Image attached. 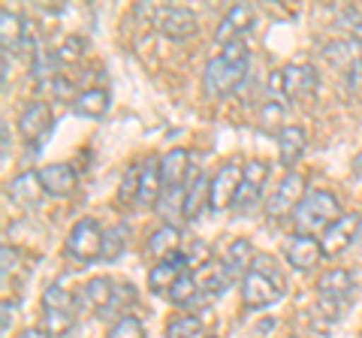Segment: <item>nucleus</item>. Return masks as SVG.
<instances>
[{"instance_id": "obj_1", "label": "nucleus", "mask_w": 362, "mask_h": 338, "mask_svg": "<svg viewBox=\"0 0 362 338\" xmlns=\"http://www.w3.org/2000/svg\"><path fill=\"white\" fill-rule=\"evenodd\" d=\"M247 64H251V52H247L245 40L223 46L221 54H214L209 61L206 73H202V88L209 97H226L245 82Z\"/></svg>"}, {"instance_id": "obj_2", "label": "nucleus", "mask_w": 362, "mask_h": 338, "mask_svg": "<svg viewBox=\"0 0 362 338\" xmlns=\"http://www.w3.org/2000/svg\"><path fill=\"white\" fill-rule=\"evenodd\" d=\"M293 218H296V233H305V235L323 233L341 218V202L329 190H311V194H305Z\"/></svg>"}, {"instance_id": "obj_3", "label": "nucleus", "mask_w": 362, "mask_h": 338, "mask_svg": "<svg viewBox=\"0 0 362 338\" xmlns=\"http://www.w3.org/2000/svg\"><path fill=\"white\" fill-rule=\"evenodd\" d=\"M139 16H148L151 25L163 33V37L169 40H187L197 33V16L190 13L187 6H173V4H142L139 9H136Z\"/></svg>"}, {"instance_id": "obj_4", "label": "nucleus", "mask_w": 362, "mask_h": 338, "mask_svg": "<svg viewBox=\"0 0 362 338\" xmlns=\"http://www.w3.org/2000/svg\"><path fill=\"white\" fill-rule=\"evenodd\" d=\"M284 296V284L281 275H272L266 269H251L242 275V302L245 308H269Z\"/></svg>"}, {"instance_id": "obj_5", "label": "nucleus", "mask_w": 362, "mask_h": 338, "mask_svg": "<svg viewBox=\"0 0 362 338\" xmlns=\"http://www.w3.org/2000/svg\"><path fill=\"white\" fill-rule=\"evenodd\" d=\"M103 247H106V235L94 218H82L73 223L70 235H66V254L70 257L82 263H94L97 257H103Z\"/></svg>"}, {"instance_id": "obj_6", "label": "nucleus", "mask_w": 362, "mask_h": 338, "mask_svg": "<svg viewBox=\"0 0 362 338\" xmlns=\"http://www.w3.org/2000/svg\"><path fill=\"white\" fill-rule=\"evenodd\" d=\"M317 290H320V308L329 311V320H335V314L354 299V278L347 269H329L317 281Z\"/></svg>"}, {"instance_id": "obj_7", "label": "nucleus", "mask_w": 362, "mask_h": 338, "mask_svg": "<svg viewBox=\"0 0 362 338\" xmlns=\"http://www.w3.org/2000/svg\"><path fill=\"white\" fill-rule=\"evenodd\" d=\"M305 199V175L299 173H287L284 182L275 187V194L266 199V215L269 221H281L287 215H296L299 202Z\"/></svg>"}, {"instance_id": "obj_8", "label": "nucleus", "mask_w": 362, "mask_h": 338, "mask_svg": "<svg viewBox=\"0 0 362 338\" xmlns=\"http://www.w3.org/2000/svg\"><path fill=\"white\" fill-rule=\"evenodd\" d=\"M242 173H245V169H239V161H230V163H223L218 173L211 175L209 206L214 211H223V209H230L235 202V194H239V187H242Z\"/></svg>"}, {"instance_id": "obj_9", "label": "nucleus", "mask_w": 362, "mask_h": 338, "mask_svg": "<svg viewBox=\"0 0 362 338\" xmlns=\"http://www.w3.org/2000/svg\"><path fill=\"white\" fill-rule=\"evenodd\" d=\"M254 21H257V9L251 4H235V6H230V13L221 18L218 30H214V40H218L221 46L239 42L245 33L254 28Z\"/></svg>"}, {"instance_id": "obj_10", "label": "nucleus", "mask_w": 362, "mask_h": 338, "mask_svg": "<svg viewBox=\"0 0 362 338\" xmlns=\"http://www.w3.org/2000/svg\"><path fill=\"white\" fill-rule=\"evenodd\" d=\"M284 257L293 269H299V272H308L320 263L323 257V247H320V239H314V235H305V233H293L284 239Z\"/></svg>"}, {"instance_id": "obj_11", "label": "nucleus", "mask_w": 362, "mask_h": 338, "mask_svg": "<svg viewBox=\"0 0 362 338\" xmlns=\"http://www.w3.org/2000/svg\"><path fill=\"white\" fill-rule=\"evenodd\" d=\"M187 254L185 251H175V254H169L163 257V260H157L151 266V272H148V287L154 293H163V296H169V290L175 287V281L181 275H187Z\"/></svg>"}, {"instance_id": "obj_12", "label": "nucleus", "mask_w": 362, "mask_h": 338, "mask_svg": "<svg viewBox=\"0 0 362 338\" xmlns=\"http://www.w3.org/2000/svg\"><path fill=\"white\" fill-rule=\"evenodd\" d=\"M281 85H284V100H308L317 91V73L308 64H287L281 70Z\"/></svg>"}, {"instance_id": "obj_13", "label": "nucleus", "mask_w": 362, "mask_h": 338, "mask_svg": "<svg viewBox=\"0 0 362 338\" xmlns=\"http://www.w3.org/2000/svg\"><path fill=\"white\" fill-rule=\"evenodd\" d=\"M356 230H359V218L356 215H341L332 227H326L320 233V247L326 257H338L341 251H347L356 239Z\"/></svg>"}, {"instance_id": "obj_14", "label": "nucleus", "mask_w": 362, "mask_h": 338, "mask_svg": "<svg viewBox=\"0 0 362 338\" xmlns=\"http://www.w3.org/2000/svg\"><path fill=\"white\" fill-rule=\"evenodd\" d=\"M18 130L30 145L40 142L45 133L52 130V109H49V103H45V100H30V103L21 109V115H18Z\"/></svg>"}, {"instance_id": "obj_15", "label": "nucleus", "mask_w": 362, "mask_h": 338, "mask_svg": "<svg viewBox=\"0 0 362 338\" xmlns=\"http://www.w3.org/2000/svg\"><path fill=\"white\" fill-rule=\"evenodd\" d=\"M266 178H269V166L263 161H251L245 166V173H242V187H239V194H235V202H233V209H251L259 202V194H263V185H266Z\"/></svg>"}, {"instance_id": "obj_16", "label": "nucleus", "mask_w": 362, "mask_h": 338, "mask_svg": "<svg viewBox=\"0 0 362 338\" xmlns=\"http://www.w3.org/2000/svg\"><path fill=\"white\" fill-rule=\"evenodd\" d=\"M40 178H42L45 194H52V197H66L76 187V173L70 163H45L40 169Z\"/></svg>"}, {"instance_id": "obj_17", "label": "nucleus", "mask_w": 362, "mask_h": 338, "mask_svg": "<svg viewBox=\"0 0 362 338\" xmlns=\"http://www.w3.org/2000/svg\"><path fill=\"white\" fill-rule=\"evenodd\" d=\"M9 197H13L18 206H40V199H42V194H45V187H42V178H40V173H18L13 182H9Z\"/></svg>"}, {"instance_id": "obj_18", "label": "nucleus", "mask_w": 362, "mask_h": 338, "mask_svg": "<svg viewBox=\"0 0 362 338\" xmlns=\"http://www.w3.org/2000/svg\"><path fill=\"white\" fill-rule=\"evenodd\" d=\"M305 154V130L296 127V124H284L278 130V157L287 169H293Z\"/></svg>"}, {"instance_id": "obj_19", "label": "nucleus", "mask_w": 362, "mask_h": 338, "mask_svg": "<svg viewBox=\"0 0 362 338\" xmlns=\"http://www.w3.org/2000/svg\"><path fill=\"white\" fill-rule=\"evenodd\" d=\"M115 296H118V284L112 278H106V275L90 278L88 284L82 287V299L94 311H109L112 305H115Z\"/></svg>"}, {"instance_id": "obj_20", "label": "nucleus", "mask_w": 362, "mask_h": 338, "mask_svg": "<svg viewBox=\"0 0 362 338\" xmlns=\"http://www.w3.org/2000/svg\"><path fill=\"white\" fill-rule=\"evenodd\" d=\"M163 194V178H160V161L148 157L142 163V178H139V199L136 206H157V199Z\"/></svg>"}, {"instance_id": "obj_21", "label": "nucleus", "mask_w": 362, "mask_h": 338, "mask_svg": "<svg viewBox=\"0 0 362 338\" xmlns=\"http://www.w3.org/2000/svg\"><path fill=\"white\" fill-rule=\"evenodd\" d=\"M323 58L329 61L332 66H338V70L347 76V73L362 61L359 42H356V40H329V42H326V49H323Z\"/></svg>"}, {"instance_id": "obj_22", "label": "nucleus", "mask_w": 362, "mask_h": 338, "mask_svg": "<svg viewBox=\"0 0 362 338\" xmlns=\"http://www.w3.org/2000/svg\"><path fill=\"white\" fill-rule=\"evenodd\" d=\"M109 103L112 100H109L106 88H88V91L76 94L73 109H76V115H82V118H103L109 112Z\"/></svg>"}, {"instance_id": "obj_23", "label": "nucleus", "mask_w": 362, "mask_h": 338, "mask_svg": "<svg viewBox=\"0 0 362 338\" xmlns=\"http://www.w3.org/2000/svg\"><path fill=\"white\" fill-rule=\"evenodd\" d=\"M197 284L199 290H206L211 293V296H221V293L233 284V275H230V269H226L223 263H202L199 266V275H197Z\"/></svg>"}, {"instance_id": "obj_24", "label": "nucleus", "mask_w": 362, "mask_h": 338, "mask_svg": "<svg viewBox=\"0 0 362 338\" xmlns=\"http://www.w3.org/2000/svg\"><path fill=\"white\" fill-rule=\"evenodd\" d=\"M251 263H254V245L247 242V239H235L226 245V251H223V266L230 269V275H245V272H251Z\"/></svg>"}, {"instance_id": "obj_25", "label": "nucleus", "mask_w": 362, "mask_h": 338, "mask_svg": "<svg viewBox=\"0 0 362 338\" xmlns=\"http://www.w3.org/2000/svg\"><path fill=\"white\" fill-rule=\"evenodd\" d=\"M185 187H163L160 199H157V215H160L169 227H178V221L185 218Z\"/></svg>"}, {"instance_id": "obj_26", "label": "nucleus", "mask_w": 362, "mask_h": 338, "mask_svg": "<svg viewBox=\"0 0 362 338\" xmlns=\"http://www.w3.org/2000/svg\"><path fill=\"white\" fill-rule=\"evenodd\" d=\"M187 173V151L185 148H173L160 157V178L163 187H181Z\"/></svg>"}, {"instance_id": "obj_27", "label": "nucleus", "mask_w": 362, "mask_h": 338, "mask_svg": "<svg viewBox=\"0 0 362 338\" xmlns=\"http://www.w3.org/2000/svg\"><path fill=\"white\" fill-rule=\"evenodd\" d=\"M209 197H211V178L206 173H199L185 194V221H194L202 211V206L209 202Z\"/></svg>"}, {"instance_id": "obj_28", "label": "nucleus", "mask_w": 362, "mask_h": 338, "mask_svg": "<svg viewBox=\"0 0 362 338\" xmlns=\"http://www.w3.org/2000/svg\"><path fill=\"white\" fill-rule=\"evenodd\" d=\"M178 245H181L178 227H169V223H163V227H157L151 233V239H148V257H154V260H163V257L178 251Z\"/></svg>"}, {"instance_id": "obj_29", "label": "nucleus", "mask_w": 362, "mask_h": 338, "mask_svg": "<svg viewBox=\"0 0 362 338\" xmlns=\"http://www.w3.org/2000/svg\"><path fill=\"white\" fill-rule=\"evenodd\" d=\"M166 338H202V320L197 314H173L166 323Z\"/></svg>"}, {"instance_id": "obj_30", "label": "nucleus", "mask_w": 362, "mask_h": 338, "mask_svg": "<svg viewBox=\"0 0 362 338\" xmlns=\"http://www.w3.org/2000/svg\"><path fill=\"white\" fill-rule=\"evenodd\" d=\"M25 21H21L13 9H0V42H4V49L9 52V49H18V42H21V37H25Z\"/></svg>"}, {"instance_id": "obj_31", "label": "nucleus", "mask_w": 362, "mask_h": 338, "mask_svg": "<svg viewBox=\"0 0 362 338\" xmlns=\"http://www.w3.org/2000/svg\"><path fill=\"white\" fill-rule=\"evenodd\" d=\"M76 314L73 311H61V308H42V330L52 338H64L73 330Z\"/></svg>"}, {"instance_id": "obj_32", "label": "nucleus", "mask_w": 362, "mask_h": 338, "mask_svg": "<svg viewBox=\"0 0 362 338\" xmlns=\"http://www.w3.org/2000/svg\"><path fill=\"white\" fill-rule=\"evenodd\" d=\"M197 293H199L197 275L187 272V275H181V278L175 281L173 290H169V302H175V305H190V302L197 299Z\"/></svg>"}, {"instance_id": "obj_33", "label": "nucleus", "mask_w": 362, "mask_h": 338, "mask_svg": "<svg viewBox=\"0 0 362 338\" xmlns=\"http://www.w3.org/2000/svg\"><path fill=\"white\" fill-rule=\"evenodd\" d=\"M109 338H145V330L136 314H121V317L112 323Z\"/></svg>"}, {"instance_id": "obj_34", "label": "nucleus", "mask_w": 362, "mask_h": 338, "mask_svg": "<svg viewBox=\"0 0 362 338\" xmlns=\"http://www.w3.org/2000/svg\"><path fill=\"white\" fill-rule=\"evenodd\" d=\"M139 178H142V163H133L127 173H124V182L118 187L121 202H136L139 199Z\"/></svg>"}, {"instance_id": "obj_35", "label": "nucleus", "mask_w": 362, "mask_h": 338, "mask_svg": "<svg viewBox=\"0 0 362 338\" xmlns=\"http://www.w3.org/2000/svg\"><path fill=\"white\" fill-rule=\"evenodd\" d=\"M124 247H127V227L118 223V227H112L106 233V247H103V257L106 260H118L124 254Z\"/></svg>"}, {"instance_id": "obj_36", "label": "nucleus", "mask_w": 362, "mask_h": 338, "mask_svg": "<svg viewBox=\"0 0 362 338\" xmlns=\"http://www.w3.org/2000/svg\"><path fill=\"white\" fill-rule=\"evenodd\" d=\"M42 308H61L73 311V293H66L61 284H49L42 293Z\"/></svg>"}, {"instance_id": "obj_37", "label": "nucleus", "mask_w": 362, "mask_h": 338, "mask_svg": "<svg viewBox=\"0 0 362 338\" xmlns=\"http://www.w3.org/2000/svg\"><path fill=\"white\" fill-rule=\"evenodd\" d=\"M338 25L350 33V40L362 42V13L356 6H341L338 9Z\"/></svg>"}, {"instance_id": "obj_38", "label": "nucleus", "mask_w": 362, "mask_h": 338, "mask_svg": "<svg viewBox=\"0 0 362 338\" xmlns=\"http://www.w3.org/2000/svg\"><path fill=\"white\" fill-rule=\"evenodd\" d=\"M281 121H284V106H281V100H266L263 112H259V124H263L266 130H278Z\"/></svg>"}, {"instance_id": "obj_39", "label": "nucleus", "mask_w": 362, "mask_h": 338, "mask_svg": "<svg viewBox=\"0 0 362 338\" xmlns=\"http://www.w3.org/2000/svg\"><path fill=\"white\" fill-rule=\"evenodd\" d=\"M82 52H85V40H78V37H66V40L61 42V49L54 52V54H58V61L64 64V61H76V58H82Z\"/></svg>"}, {"instance_id": "obj_40", "label": "nucleus", "mask_w": 362, "mask_h": 338, "mask_svg": "<svg viewBox=\"0 0 362 338\" xmlns=\"http://www.w3.org/2000/svg\"><path fill=\"white\" fill-rule=\"evenodd\" d=\"M16 314H18V305H16V302L4 299V320H0V330H4V335L9 332V326L16 323Z\"/></svg>"}, {"instance_id": "obj_41", "label": "nucleus", "mask_w": 362, "mask_h": 338, "mask_svg": "<svg viewBox=\"0 0 362 338\" xmlns=\"http://www.w3.org/2000/svg\"><path fill=\"white\" fill-rule=\"evenodd\" d=\"M0 257H4V275H9V272L16 269V254H13V247L4 245V247H0Z\"/></svg>"}, {"instance_id": "obj_42", "label": "nucleus", "mask_w": 362, "mask_h": 338, "mask_svg": "<svg viewBox=\"0 0 362 338\" xmlns=\"http://www.w3.org/2000/svg\"><path fill=\"white\" fill-rule=\"evenodd\" d=\"M18 338H52V335L45 332V330H37V326H33V330H25V332H21Z\"/></svg>"}, {"instance_id": "obj_43", "label": "nucleus", "mask_w": 362, "mask_h": 338, "mask_svg": "<svg viewBox=\"0 0 362 338\" xmlns=\"http://www.w3.org/2000/svg\"><path fill=\"white\" fill-rule=\"evenodd\" d=\"M9 151V127H6V124H4V154Z\"/></svg>"}, {"instance_id": "obj_44", "label": "nucleus", "mask_w": 362, "mask_h": 338, "mask_svg": "<svg viewBox=\"0 0 362 338\" xmlns=\"http://www.w3.org/2000/svg\"><path fill=\"white\" fill-rule=\"evenodd\" d=\"M206 338H218V335H206Z\"/></svg>"}, {"instance_id": "obj_45", "label": "nucleus", "mask_w": 362, "mask_h": 338, "mask_svg": "<svg viewBox=\"0 0 362 338\" xmlns=\"http://www.w3.org/2000/svg\"><path fill=\"white\" fill-rule=\"evenodd\" d=\"M293 338H296V335H293Z\"/></svg>"}]
</instances>
